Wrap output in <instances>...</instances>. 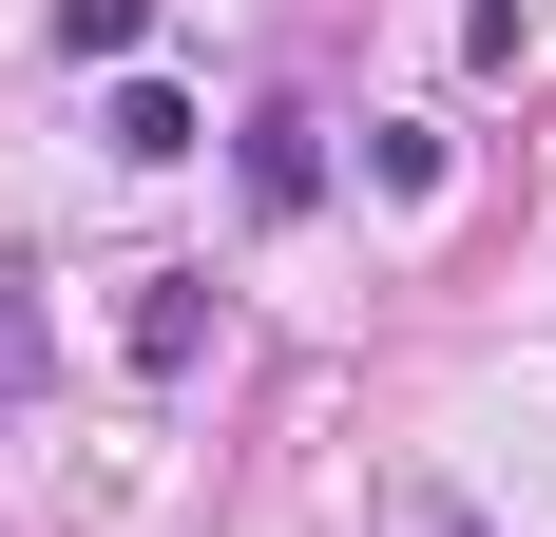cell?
I'll use <instances>...</instances> for the list:
<instances>
[{
    "label": "cell",
    "instance_id": "5b68a950",
    "mask_svg": "<svg viewBox=\"0 0 556 537\" xmlns=\"http://www.w3.org/2000/svg\"><path fill=\"white\" fill-rule=\"evenodd\" d=\"M58 58H135V0H58Z\"/></svg>",
    "mask_w": 556,
    "mask_h": 537
},
{
    "label": "cell",
    "instance_id": "7a4b0ae2",
    "mask_svg": "<svg viewBox=\"0 0 556 537\" xmlns=\"http://www.w3.org/2000/svg\"><path fill=\"white\" fill-rule=\"evenodd\" d=\"M307 192H327V135H307V115L269 97V115H250V212L288 230V212H307Z\"/></svg>",
    "mask_w": 556,
    "mask_h": 537
},
{
    "label": "cell",
    "instance_id": "277c9868",
    "mask_svg": "<svg viewBox=\"0 0 556 537\" xmlns=\"http://www.w3.org/2000/svg\"><path fill=\"white\" fill-rule=\"evenodd\" d=\"M39 384V268H0V403Z\"/></svg>",
    "mask_w": 556,
    "mask_h": 537
},
{
    "label": "cell",
    "instance_id": "6da1fadb",
    "mask_svg": "<svg viewBox=\"0 0 556 537\" xmlns=\"http://www.w3.org/2000/svg\"><path fill=\"white\" fill-rule=\"evenodd\" d=\"M115 346H135V384H192V346H212V268H154V288L115 308Z\"/></svg>",
    "mask_w": 556,
    "mask_h": 537
},
{
    "label": "cell",
    "instance_id": "8992f818",
    "mask_svg": "<svg viewBox=\"0 0 556 537\" xmlns=\"http://www.w3.org/2000/svg\"><path fill=\"white\" fill-rule=\"evenodd\" d=\"M442 537H480V519H442Z\"/></svg>",
    "mask_w": 556,
    "mask_h": 537
},
{
    "label": "cell",
    "instance_id": "3957f363",
    "mask_svg": "<svg viewBox=\"0 0 556 537\" xmlns=\"http://www.w3.org/2000/svg\"><path fill=\"white\" fill-rule=\"evenodd\" d=\"M97 154L173 173V154H192V97H173V77H115V115H97Z\"/></svg>",
    "mask_w": 556,
    "mask_h": 537
}]
</instances>
